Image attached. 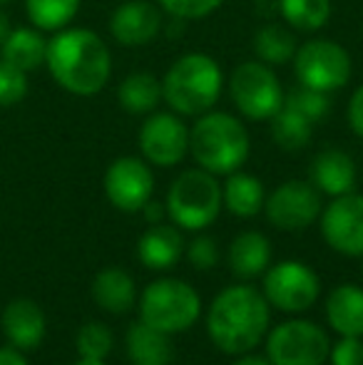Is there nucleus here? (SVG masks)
I'll return each instance as SVG.
<instances>
[{"label":"nucleus","instance_id":"nucleus-15","mask_svg":"<svg viewBox=\"0 0 363 365\" xmlns=\"http://www.w3.org/2000/svg\"><path fill=\"white\" fill-rule=\"evenodd\" d=\"M165 13L152 0H125L110 15V35L122 48H145L162 33Z\"/></svg>","mask_w":363,"mask_h":365},{"label":"nucleus","instance_id":"nucleus-37","mask_svg":"<svg viewBox=\"0 0 363 365\" xmlns=\"http://www.w3.org/2000/svg\"><path fill=\"white\" fill-rule=\"evenodd\" d=\"M142 214H145L147 224H160V221H165V217H167V207L160 202H155V199H150V202L142 207Z\"/></svg>","mask_w":363,"mask_h":365},{"label":"nucleus","instance_id":"nucleus-5","mask_svg":"<svg viewBox=\"0 0 363 365\" xmlns=\"http://www.w3.org/2000/svg\"><path fill=\"white\" fill-rule=\"evenodd\" d=\"M140 321L167 336H177L192 328L202 316V296L182 279H157L137 296Z\"/></svg>","mask_w":363,"mask_h":365},{"label":"nucleus","instance_id":"nucleus-43","mask_svg":"<svg viewBox=\"0 0 363 365\" xmlns=\"http://www.w3.org/2000/svg\"><path fill=\"white\" fill-rule=\"evenodd\" d=\"M361 274H363V269H361Z\"/></svg>","mask_w":363,"mask_h":365},{"label":"nucleus","instance_id":"nucleus-32","mask_svg":"<svg viewBox=\"0 0 363 365\" xmlns=\"http://www.w3.org/2000/svg\"><path fill=\"white\" fill-rule=\"evenodd\" d=\"M222 3L224 0H157L162 13H167L175 20H182V23L209 18V15L222 8Z\"/></svg>","mask_w":363,"mask_h":365},{"label":"nucleus","instance_id":"nucleus-36","mask_svg":"<svg viewBox=\"0 0 363 365\" xmlns=\"http://www.w3.org/2000/svg\"><path fill=\"white\" fill-rule=\"evenodd\" d=\"M346 117H349V127L359 140H363V82L351 92L349 107H346Z\"/></svg>","mask_w":363,"mask_h":365},{"label":"nucleus","instance_id":"nucleus-13","mask_svg":"<svg viewBox=\"0 0 363 365\" xmlns=\"http://www.w3.org/2000/svg\"><path fill=\"white\" fill-rule=\"evenodd\" d=\"M321 192L304 179H289L279 184L264 202V212L274 229L301 231L321 217Z\"/></svg>","mask_w":363,"mask_h":365},{"label":"nucleus","instance_id":"nucleus-29","mask_svg":"<svg viewBox=\"0 0 363 365\" xmlns=\"http://www.w3.org/2000/svg\"><path fill=\"white\" fill-rule=\"evenodd\" d=\"M83 0H25V13L33 28L58 33L75 20Z\"/></svg>","mask_w":363,"mask_h":365},{"label":"nucleus","instance_id":"nucleus-28","mask_svg":"<svg viewBox=\"0 0 363 365\" xmlns=\"http://www.w3.org/2000/svg\"><path fill=\"white\" fill-rule=\"evenodd\" d=\"M279 15L294 33H319L331 20V0H279Z\"/></svg>","mask_w":363,"mask_h":365},{"label":"nucleus","instance_id":"nucleus-16","mask_svg":"<svg viewBox=\"0 0 363 365\" xmlns=\"http://www.w3.org/2000/svg\"><path fill=\"white\" fill-rule=\"evenodd\" d=\"M48 321L43 308L30 298H15L3 311V333L18 351H33L43 343Z\"/></svg>","mask_w":363,"mask_h":365},{"label":"nucleus","instance_id":"nucleus-18","mask_svg":"<svg viewBox=\"0 0 363 365\" xmlns=\"http://www.w3.org/2000/svg\"><path fill=\"white\" fill-rule=\"evenodd\" d=\"M309 182L326 197H341L354 192L356 187V164L344 149H324L311 159Z\"/></svg>","mask_w":363,"mask_h":365},{"label":"nucleus","instance_id":"nucleus-25","mask_svg":"<svg viewBox=\"0 0 363 365\" xmlns=\"http://www.w3.org/2000/svg\"><path fill=\"white\" fill-rule=\"evenodd\" d=\"M117 102L130 115H150L162 102V80L152 73H130L117 85Z\"/></svg>","mask_w":363,"mask_h":365},{"label":"nucleus","instance_id":"nucleus-42","mask_svg":"<svg viewBox=\"0 0 363 365\" xmlns=\"http://www.w3.org/2000/svg\"><path fill=\"white\" fill-rule=\"evenodd\" d=\"M5 3H10V0H0V5H5Z\"/></svg>","mask_w":363,"mask_h":365},{"label":"nucleus","instance_id":"nucleus-7","mask_svg":"<svg viewBox=\"0 0 363 365\" xmlns=\"http://www.w3.org/2000/svg\"><path fill=\"white\" fill-rule=\"evenodd\" d=\"M227 90L239 115L252 122H269L286 100L279 75L262 60L239 63L229 75Z\"/></svg>","mask_w":363,"mask_h":365},{"label":"nucleus","instance_id":"nucleus-27","mask_svg":"<svg viewBox=\"0 0 363 365\" xmlns=\"http://www.w3.org/2000/svg\"><path fill=\"white\" fill-rule=\"evenodd\" d=\"M269 122H272V140L284 152H299L309 145L314 135V122L289 105L281 107Z\"/></svg>","mask_w":363,"mask_h":365},{"label":"nucleus","instance_id":"nucleus-4","mask_svg":"<svg viewBox=\"0 0 363 365\" xmlns=\"http://www.w3.org/2000/svg\"><path fill=\"white\" fill-rule=\"evenodd\" d=\"M222 92V65L207 53L180 55L162 75V102L180 117H199L214 110Z\"/></svg>","mask_w":363,"mask_h":365},{"label":"nucleus","instance_id":"nucleus-6","mask_svg":"<svg viewBox=\"0 0 363 365\" xmlns=\"http://www.w3.org/2000/svg\"><path fill=\"white\" fill-rule=\"evenodd\" d=\"M167 217L182 231H204L222 214V184L207 169H187L167 192Z\"/></svg>","mask_w":363,"mask_h":365},{"label":"nucleus","instance_id":"nucleus-31","mask_svg":"<svg viewBox=\"0 0 363 365\" xmlns=\"http://www.w3.org/2000/svg\"><path fill=\"white\" fill-rule=\"evenodd\" d=\"M284 105L294 107L296 112H301L304 117H309L314 125L319 120H324L331 110V102H329V95H326V92L309 90V87H301V85L286 95Z\"/></svg>","mask_w":363,"mask_h":365},{"label":"nucleus","instance_id":"nucleus-10","mask_svg":"<svg viewBox=\"0 0 363 365\" xmlns=\"http://www.w3.org/2000/svg\"><path fill=\"white\" fill-rule=\"evenodd\" d=\"M262 293L272 308L296 316L319 301L321 281L309 264L289 259L264 271Z\"/></svg>","mask_w":363,"mask_h":365},{"label":"nucleus","instance_id":"nucleus-2","mask_svg":"<svg viewBox=\"0 0 363 365\" xmlns=\"http://www.w3.org/2000/svg\"><path fill=\"white\" fill-rule=\"evenodd\" d=\"M262 291L249 284L227 286L214 296L207 311V333L227 356L252 353L267 338L272 311Z\"/></svg>","mask_w":363,"mask_h":365},{"label":"nucleus","instance_id":"nucleus-39","mask_svg":"<svg viewBox=\"0 0 363 365\" xmlns=\"http://www.w3.org/2000/svg\"><path fill=\"white\" fill-rule=\"evenodd\" d=\"M232 365H272L264 356H254V353H242V356H237V361Z\"/></svg>","mask_w":363,"mask_h":365},{"label":"nucleus","instance_id":"nucleus-11","mask_svg":"<svg viewBox=\"0 0 363 365\" xmlns=\"http://www.w3.org/2000/svg\"><path fill=\"white\" fill-rule=\"evenodd\" d=\"M137 147L152 167H177L189 154V127L172 110L150 112L137 132Z\"/></svg>","mask_w":363,"mask_h":365},{"label":"nucleus","instance_id":"nucleus-40","mask_svg":"<svg viewBox=\"0 0 363 365\" xmlns=\"http://www.w3.org/2000/svg\"><path fill=\"white\" fill-rule=\"evenodd\" d=\"M10 30H13V28H10V20H8V15H5V13H0V45H3V40L10 35Z\"/></svg>","mask_w":363,"mask_h":365},{"label":"nucleus","instance_id":"nucleus-21","mask_svg":"<svg viewBox=\"0 0 363 365\" xmlns=\"http://www.w3.org/2000/svg\"><path fill=\"white\" fill-rule=\"evenodd\" d=\"M125 353L132 365H170L175 358L170 336L147 326L140 318L127 328Z\"/></svg>","mask_w":363,"mask_h":365},{"label":"nucleus","instance_id":"nucleus-24","mask_svg":"<svg viewBox=\"0 0 363 365\" xmlns=\"http://www.w3.org/2000/svg\"><path fill=\"white\" fill-rule=\"evenodd\" d=\"M45 55H48V40L38 28H13L0 45V60L15 65L23 73H33L45 65Z\"/></svg>","mask_w":363,"mask_h":365},{"label":"nucleus","instance_id":"nucleus-3","mask_svg":"<svg viewBox=\"0 0 363 365\" xmlns=\"http://www.w3.org/2000/svg\"><path fill=\"white\" fill-rule=\"evenodd\" d=\"M189 154L197 167L214 177H227L244 167L252 154V137L239 117L209 110L189 130Z\"/></svg>","mask_w":363,"mask_h":365},{"label":"nucleus","instance_id":"nucleus-22","mask_svg":"<svg viewBox=\"0 0 363 365\" xmlns=\"http://www.w3.org/2000/svg\"><path fill=\"white\" fill-rule=\"evenodd\" d=\"M92 298H95V303L102 311L122 316V313L132 311V306L137 303L135 279L125 269H120V266L102 269L92 279Z\"/></svg>","mask_w":363,"mask_h":365},{"label":"nucleus","instance_id":"nucleus-30","mask_svg":"<svg viewBox=\"0 0 363 365\" xmlns=\"http://www.w3.org/2000/svg\"><path fill=\"white\" fill-rule=\"evenodd\" d=\"M75 346H78L80 358H92V361H105L112 353V346H115V338H112V331L105 326V323L90 321L85 323L78 331V338H75Z\"/></svg>","mask_w":363,"mask_h":365},{"label":"nucleus","instance_id":"nucleus-12","mask_svg":"<svg viewBox=\"0 0 363 365\" xmlns=\"http://www.w3.org/2000/svg\"><path fill=\"white\" fill-rule=\"evenodd\" d=\"M102 189L112 207L125 214H135L142 212V207L155 194V174L142 157L125 154L107 167L102 177Z\"/></svg>","mask_w":363,"mask_h":365},{"label":"nucleus","instance_id":"nucleus-38","mask_svg":"<svg viewBox=\"0 0 363 365\" xmlns=\"http://www.w3.org/2000/svg\"><path fill=\"white\" fill-rule=\"evenodd\" d=\"M0 365H30L18 348H0Z\"/></svg>","mask_w":363,"mask_h":365},{"label":"nucleus","instance_id":"nucleus-34","mask_svg":"<svg viewBox=\"0 0 363 365\" xmlns=\"http://www.w3.org/2000/svg\"><path fill=\"white\" fill-rule=\"evenodd\" d=\"M184 251H187L189 264H192L194 269H199V271H209V269H214V266L219 264V244L209 234L194 236Z\"/></svg>","mask_w":363,"mask_h":365},{"label":"nucleus","instance_id":"nucleus-33","mask_svg":"<svg viewBox=\"0 0 363 365\" xmlns=\"http://www.w3.org/2000/svg\"><path fill=\"white\" fill-rule=\"evenodd\" d=\"M28 95V73L0 60V107H13Z\"/></svg>","mask_w":363,"mask_h":365},{"label":"nucleus","instance_id":"nucleus-8","mask_svg":"<svg viewBox=\"0 0 363 365\" xmlns=\"http://www.w3.org/2000/svg\"><path fill=\"white\" fill-rule=\"evenodd\" d=\"M291 65L301 87L326 92V95L344 90L354 73L349 50L329 38H311L301 43Z\"/></svg>","mask_w":363,"mask_h":365},{"label":"nucleus","instance_id":"nucleus-19","mask_svg":"<svg viewBox=\"0 0 363 365\" xmlns=\"http://www.w3.org/2000/svg\"><path fill=\"white\" fill-rule=\"evenodd\" d=\"M326 323L339 336L363 338V289L341 284L326 296Z\"/></svg>","mask_w":363,"mask_h":365},{"label":"nucleus","instance_id":"nucleus-9","mask_svg":"<svg viewBox=\"0 0 363 365\" xmlns=\"http://www.w3.org/2000/svg\"><path fill=\"white\" fill-rule=\"evenodd\" d=\"M331 341L306 318H289L267 333V361L272 365H326Z\"/></svg>","mask_w":363,"mask_h":365},{"label":"nucleus","instance_id":"nucleus-26","mask_svg":"<svg viewBox=\"0 0 363 365\" xmlns=\"http://www.w3.org/2000/svg\"><path fill=\"white\" fill-rule=\"evenodd\" d=\"M296 48H299V40H296L294 30L289 25L267 23L254 35V55H257V60L267 63L269 68H281V65L291 63Z\"/></svg>","mask_w":363,"mask_h":365},{"label":"nucleus","instance_id":"nucleus-17","mask_svg":"<svg viewBox=\"0 0 363 365\" xmlns=\"http://www.w3.org/2000/svg\"><path fill=\"white\" fill-rule=\"evenodd\" d=\"M184 256V236L175 224H150V229L137 241V259L145 269L167 271L180 264Z\"/></svg>","mask_w":363,"mask_h":365},{"label":"nucleus","instance_id":"nucleus-35","mask_svg":"<svg viewBox=\"0 0 363 365\" xmlns=\"http://www.w3.org/2000/svg\"><path fill=\"white\" fill-rule=\"evenodd\" d=\"M331 365H363V341L354 336H341L329 353Z\"/></svg>","mask_w":363,"mask_h":365},{"label":"nucleus","instance_id":"nucleus-23","mask_svg":"<svg viewBox=\"0 0 363 365\" xmlns=\"http://www.w3.org/2000/svg\"><path fill=\"white\" fill-rule=\"evenodd\" d=\"M264 202H267V192L262 179L242 169L227 174V182L222 184V204L229 214H234L237 219H252L264 212Z\"/></svg>","mask_w":363,"mask_h":365},{"label":"nucleus","instance_id":"nucleus-20","mask_svg":"<svg viewBox=\"0 0 363 365\" xmlns=\"http://www.w3.org/2000/svg\"><path fill=\"white\" fill-rule=\"evenodd\" d=\"M272 264V241L262 231H242L229 246V266L242 281L257 279Z\"/></svg>","mask_w":363,"mask_h":365},{"label":"nucleus","instance_id":"nucleus-14","mask_svg":"<svg viewBox=\"0 0 363 365\" xmlns=\"http://www.w3.org/2000/svg\"><path fill=\"white\" fill-rule=\"evenodd\" d=\"M321 236L341 256L363 259V194L334 197L319 217Z\"/></svg>","mask_w":363,"mask_h":365},{"label":"nucleus","instance_id":"nucleus-41","mask_svg":"<svg viewBox=\"0 0 363 365\" xmlns=\"http://www.w3.org/2000/svg\"><path fill=\"white\" fill-rule=\"evenodd\" d=\"M73 365H107L105 361H92V358H80L78 363H73Z\"/></svg>","mask_w":363,"mask_h":365},{"label":"nucleus","instance_id":"nucleus-1","mask_svg":"<svg viewBox=\"0 0 363 365\" xmlns=\"http://www.w3.org/2000/svg\"><path fill=\"white\" fill-rule=\"evenodd\" d=\"M53 80L65 92L92 97L107 87L112 77V53L107 43L88 28H63L48 40L45 55Z\"/></svg>","mask_w":363,"mask_h":365}]
</instances>
